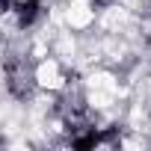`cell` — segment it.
I'll return each instance as SVG.
<instances>
[{
  "instance_id": "obj_1",
  "label": "cell",
  "mask_w": 151,
  "mask_h": 151,
  "mask_svg": "<svg viewBox=\"0 0 151 151\" xmlns=\"http://www.w3.org/2000/svg\"><path fill=\"white\" fill-rule=\"evenodd\" d=\"M6 86H9V92H15V95H24V92H27L30 74L24 71V62H21V59H9V62H6Z\"/></svg>"
}]
</instances>
